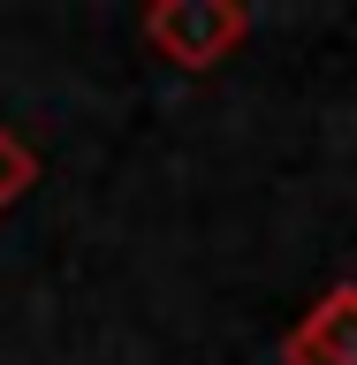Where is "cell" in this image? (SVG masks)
Listing matches in <instances>:
<instances>
[{
  "label": "cell",
  "mask_w": 357,
  "mask_h": 365,
  "mask_svg": "<svg viewBox=\"0 0 357 365\" xmlns=\"http://www.w3.org/2000/svg\"><path fill=\"white\" fill-rule=\"evenodd\" d=\"M137 31H145V46L160 61L205 76V68L236 61V46L251 38V8L244 0H152Z\"/></svg>",
  "instance_id": "1"
},
{
  "label": "cell",
  "mask_w": 357,
  "mask_h": 365,
  "mask_svg": "<svg viewBox=\"0 0 357 365\" xmlns=\"http://www.w3.org/2000/svg\"><path fill=\"white\" fill-rule=\"evenodd\" d=\"M281 365H357V282H335L304 304V319L281 335Z\"/></svg>",
  "instance_id": "2"
},
{
  "label": "cell",
  "mask_w": 357,
  "mask_h": 365,
  "mask_svg": "<svg viewBox=\"0 0 357 365\" xmlns=\"http://www.w3.org/2000/svg\"><path fill=\"white\" fill-rule=\"evenodd\" d=\"M31 190H38V145H31L23 130H8V122H0V213H8V205H23Z\"/></svg>",
  "instance_id": "3"
}]
</instances>
